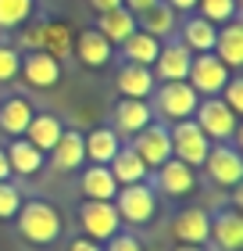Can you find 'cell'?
Here are the masks:
<instances>
[{"label":"cell","instance_id":"f35d334b","mask_svg":"<svg viewBox=\"0 0 243 251\" xmlns=\"http://www.w3.org/2000/svg\"><path fill=\"white\" fill-rule=\"evenodd\" d=\"M165 4L176 11V15H179V11H197V0H165Z\"/></svg>","mask_w":243,"mask_h":251},{"label":"cell","instance_id":"4fadbf2b","mask_svg":"<svg viewBox=\"0 0 243 251\" xmlns=\"http://www.w3.org/2000/svg\"><path fill=\"white\" fill-rule=\"evenodd\" d=\"M129 147H133V151L143 158V165H147V169H157V165H165L168 158H172L168 129H165V126H154V122H150L147 129H140V133H136L133 140H129Z\"/></svg>","mask_w":243,"mask_h":251},{"label":"cell","instance_id":"6da1fadb","mask_svg":"<svg viewBox=\"0 0 243 251\" xmlns=\"http://www.w3.org/2000/svg\"><path fill=\"white\" fill-rule=\"evenodd\" d=\"M15 219H18V233L25 237L29 244H36V248L54 244L57 237H61V230H65L61 212H57L50 201H43V198L22 201V208H18Z\"/></svg>","mask_w":243,"mask_h":251},{"label":"cell","instance_id":"603a6c76","mask_svg":"<svg viewBox=\"0 0 243 251\" xmlns=\"http://www.w3.org/2000/svg\"><path fill=\"white\" fill-rule=\"evenodd\" d=\"M61 133H65V122L57 115H50V111H36L32 122L25 126V140L36 147V151H43V154L57 144V136H61Z\"/></svg>","mask_w":243,"mask_h":251},{"label":"cell","instance_id":"52a82bcc","mask_svg":"<svg viewBox=\"0 0 243 251\" xmlns=\"http://www.w3.org/2000/svg\"><path fill=\"white\" fill-rule=\"evenodd\" d=\"M229 75H233V72H229L215 54H193L186 83L197 90V97H218V94H222V86L229 83Z\"/></svg>","mask_w":243,"mask_h":251},{"label":"cell","instance_id":"e575fe53","mask_svg":"<svg viewBox=\"0 0 243 251\" xmlns=\"http://www.w3.org/2000/svg\"><path fill=\"white\" fill-rule=\"evenodd\" d=\"M18 68H22V54L7 43H0V83H11L18 75Z\"/></svg>","mask_w":243,"mask_h":251},{"label":"cell","instance_id":"44dd1931","mask_svg":"<svg viewBox=\"0 0 243 251\" xmlns=\"http://www.w3.org/2000/svg\"><path fill=\"white\" fill-rule=\"evenodd\" d=\"M4 154H7V165H11V173L15 176H36L40 169H43V151H36L25 136H15L7 147H4Z\"/></svg>","mask_w":243,"mask_h":251},{"label":"cell","instance_id":"8992f818","mask_svg":"<svg viewBox=\"0 0 243 251\" xmlns=\"http://www.w3.org/2000/svg\"><path fill=\"white\" fill-rule=\"evenodd\" d=\"M200 169L207 173V179H211L215 187L236 190L240 179H243V154L236 151L233 144H211V151H207Z\"/></svg>","mask_w":243,"mask_h":251},{"label":"cell","instance_id":"74e56055","mask_svg":"<svg viewBox=\"0 0 243 251\" xmlns=\"http://www.w3.org/2000/svg\"><path fill=\"white\" fill-rule=\"evenodd\" d=\"M68 251H104L100 241H89V237H79V241L68 244Z\"/></svg>","mask_w":243,"mask_h":251},{"label":"cell","instance_id":"b9f144b4","mask_svg":"<svg viewBox=\"0 0 243 251\" xmlns=\"http://www.w3.org/2000/svg\"><path fill=\"white\" fill-rule=\"evenodd\" d=\"M172 251H207V248H204V244H176Z\"/></svg>","mask_w":243,"mask_h":251},{"label":"cell","instance_id":"d6a6232c","mask_svg":"<svg viewBox=\"0 0 243 251\" xmlns=\"http://www.w3.org/2000/svg\"><path fill=\"white\" fill-rule=\"evenodd\" d=\"M18 208H22V190L4 179L0 183V219H15Z\"/></svg>","mask_w":243,"mask_h":251},{"label":"cell","instance_id":"9a60e30c","mask_svg":"<svg viewBox=\"0 0 243 251\" xmlns=\"http://www.w3.org/2000/svg\"><path fill=\"white\" fill-rule=\"evenodd\" d=\"M218 251H243V215L236 208H222L211 219V233H207Z\"/></svg>","mask_w":243,"mask_h":251},{"label":"cell","instance_id":"8d00e7d4","mask_svg":"<svg viewBox=\"0 0 243 251\" xmlns=\"http://www.w3.org/2000/svg\"><path fill=\"white\" fill-rule=\"evenodd\" d=\"M154 4H157V0H122V7H125V11H129V15H133V18H140V15H143V11H150V7H154Z\"/></svg>","mask_w":243,"mask_h":251},{"label":"cell","instance_id":"ba28073f","mask_svg":"<svg viewBox=\"0 0 243 251\" xmlns=\"http://www.w3.org/2000/svg\"><path fill=\"white\" fill-rule=\"evenodd\" d=\"M79 223H83V237H89V241H108L122 230V219L111 201H83Z\"/></svg>","mask_w":243,"mask_h":251},{"label":"cell","instance_id":"5bb4252c","mask_svg":"<svg viewBox=\"0 0 243 251\" xmlns=\"http://www.w3.org/2000/svg\"><path fill=\"white\" fill-rule=\"evenodd\" d=\"M172 241L179 244H207V233H211V215L207 208H182L176 212V219H172Z\"/></svg>","mask_w":243,"mask_h":251},{"label":"cell","instance_id":"7402d4cb","mask_svg":"<svg viewBox=\"0 0 243 251\" xmlns=\"http://www.w3.org/2000/svg\"><path fill=\"white\" fill-rule=\"evenodd\" d=\"M111 54H114V47L100 36L97 29H83L75 36V58L83 61L86 68H104L111 61Z\"/></svg>","mask_w":243,"mask_h":251},{"label":"cell","instance_id":"e0dca14e","mask_svg":"<svg viewBox=\"0 0 243 251\" xmlns=\"http://www.w3.org/2000/svg\"><path fill=\"white\" fill-rule=\"evenodd\" d=\"M50 162L54 169H61V173H75V169L86 165V147H83V133L79 129H65L57 136V144L50 147Z\"/></svg>","mask_w":243,"mask_h":251},{"label":"cell","instance_id":"f546056e","mask_svg":"<svg viewBox=\"0 0 243 251\" xmlns=\"http://www.w3.org/2000/svg\"><path fill=\"white\" fill-rule=\"evenodd\" d=\"M40 50H47L50 58H68L72 54V29L65 22H43L40 25Z\"/></svg>","mask_w":243,"mask_h":251},{"label":"cell","instance_id":"f1b7e54d","mask_svg":"<svg viewBox=\"0 0 243 251\" xmlns=\"http://www.w3.org/2000/svg\"><path fill=\"white\" fill-rule=\"evenodd\" d=\"M136 29H143L150 36H157V40H168L172 32H176V11H172L165 0H157L150 11H143V15L136 18Z\"/></svg>","mask_w":243,"mask_h":251},{"label":"cell","instance_id":"4dcf8cb0","mask_svg":"<svg viewBox=\"0 0 243 251\" xmlns=\"http://www.w3.org/2000/svg\"><path fill=\"white\" fill-rule=\"evenodd\" d=\"M240 0H197V15L207 18L211 25H225V22H236Z\"/></svg>","mask_w":243,"mask_h":251},{"label":"cell","instance_id":"30bf717a","mask_svg":"<svg viewBox=\"0 0 243 251\" xmlns=\"http://www.w3.org/2000/svg\"><path fill=\"white\" fill-rule=\"evenodd\" d=\"M154 122V108H150V100H136V97H122L118 104H114V115H111V129L118 136H133L147 129V126Z\"/></svg>","mask_w":243,"mask_h":251},{"label":"cell","instance_id":"83f0119b","mask_svg":"<svg viewBox=\"0 0 243 251\" xmlns=\"http://www.w3.org/2000/svg\"><path fill=\"white\" fill-rule=\"evenodd\" d=\"M157 50H161V40L157 36H150V32H143V29H136L129 40L122 43V58L129 61V65H154V58H157Z\"/></svg>","mask_w":243,"mask_h":251},{"label":"cell","instance_id":"d590c367","mask_svg":"<svg viewBox=\"0 0 243 251\" xmlns=\"http://www.w3.org/2000/svg\"><path fill=\"white\" fill-rule=\"evenodd\" d=\"M104 251H143V244H140V237H136V233H129V230H118L114 237H108Z\"/></svg>","mask_w":243,"mask_h":251},{"label":"cell","instance_id":"ac0fdd59","mask_svg":"<svg viewBox=\"0 0 243 251\" xmlns=\"http://www.w3.org/2000/svg\"><path fill=\"white\" fill-rule=\"evenodd\" d=\"M83 147H86V165H108L122 147V136L111 126H97V129L83 133Z\"/></svg>","mask_w":243,"mask_h":251},{"label":"cell","instance_id":"484cf974","mask_svg":"<svg viewBox=\"0 0 243 251\" xmlns=\"http://www.w3.org/2000/svg\"><path fill=\"white\" fill-rule=\"evenodd\" d=\"M215 36H218V25H211V22L200 18V15H190L182 22V29H179V40L186 43L193 54H211L215 50Z\"/></svg>","mask_w":243,"mask_h":251},{"label":"cell","instance_id":"836d02e7","mask_svg":"<svg viewBox=\"0 0 243 251\" xmlns=\"http://www.w3.org/2000/svg\"><path fill=\"white\" fill-rule=\"evenodd\" d=\"M222 104L233 111V115H243V79L240 75H229V83L222 86Z\"/></svg>","mask_w":243,"mask_h":251},{"label":"cell","instance_id":"3957f363","mask_svg":"<svg viewBox=\"0 0 243 251\" xmlns=\"http://www.w3.org/2000/svg\"><path fill=\"white\" fill-rule=\"evenodd\" d=\"M168 144H172V158L186 162L190 169H200L207 151H211V140L204 136V129L197 126L193 119H182V122H172L168 129Z\"/></svg>","mask_w":243,"mask_h":251},{"label":"cell","instance_id":"7c38bea8","mask_svg":"<svg viewBox=\"0 0 243 251\" xmlns=\"http://www.w3.org/2000/svg\"><path fill=\"white\" fill-rule=\"evenodd\" d=\"M18 75L36 90H50V86L61 83V61L50 58L47 50H29V54H22Z\"/></svg>","mask_w":243,"mask_h":251},{"label":"cell","instance_id":"9c48e42d","mask_svg":"<svg viewBox=\"0 0 243 251\" xmlns=\"http://www.w3.org/2000/svg\"><path fill=\"white\" fill-rule=\"evenodd\" d=\"M190 61H193V50L182 40H161V50L150 68H157L154 72L157 83H179V79H186Z\"/></svg>","mask_w":243,"mask_h":251},{"label":"cell","instance_id":"d4e9b609","mask_svg":"<svg viewBox=\"0 0 243 251\" xmlns=\"http://www.w3.org/2000/svg\"><path fill=\"white\" fill-rule=\"evenodd\" d=\"M79 187H83L86 201H114V194H118V183L108 165H86L79 176Z\"/></svg>","mask_w":243,"mask_h":251},{"label":"cell","instance_id":"7a4b0ae2","mask_svg":"<svg viewBox=\"0 0 243 251\" xmlns=\"http://www.w3.org/2000/svg\"><path fill=\"white\" fill-rule=\"evenodd\" d=\"M111 204H114V212H118L122 223L147 226L154 219V212H157V190L150 183H125V187H118Z\"/></svg>","mask_w":243,"mask_h":251},{"label":"cell","instance_id":"4316f807","mask_svg":"<svg viewBox=\"0 0 243 251\" xmlns=\"http://www.w3.org/2000/svg\"><path fill=\"white\" fill-rule=\"evenodd\" d=\"M32 115H36V108H32L25 97H7L4 104H0V129H4L11 140H15V136H25V126L32 122Z\"/></svg>","mask_w":243,"mask_h":251},{"label":"cell","instance_id":"ab89813d","mask_svg":"<svg viewBox=\"0 0 243 251\" xmlns=\"http://www.w3.org/2000/svg\"><path fill=\"white\" fill-rule=\"evenodd\" d=\"M89 7H93V11H97V15H100V11H111V7H122V0H89Z\"/></svg>","mask_w":243,"mask_h":251},{"label":"cell","instance_id":"60d3db41","mask_svg":"<svg viewBox=\"0 0 243 251\" xmlns=\"http://www.w3.org/2000/svg\"><path fill=\"white\" fill-rule=\"evenodd\" d=\"M4 179H11V165H7V154H4V147H0V183Z\"/></svg>","mask_w":243,"mask_h":251},{"label":"cell","instance_id":"5b68a950","mask_svg":"<svg viewBox=\"0 0 243 251\" xmlns=\"http://www.w3.org/2000/svg\"><path fill=\"white\" fill-rule=\"evenodd\" d=\"M236 119L225 104H222V97H200V104H197L193 111V122L204 129V136L211 144H229L236 136Z\"/></svg>","mask_w":243,"mask_h":251},{"label":"cell","instance_id":"d6986e66","mask_svg":"<svg viewBox=\"0 0 243 251\" xmlns=\"http://www.w3.org/2000/svg\"><path fill=\"white\" fill-rule=\"evenodd\" d=\"M215 58L222 61L229 72H236L243 65V25L240 22H225V25H218V36H215Z\"/></svg>","mask_w":243,"mask_h":251},{"label":"cell","instance_id":"8fae6325","mask_svg":"<svg viewBox=\"0 0 243 251\" xmlns=\"http://www.w3.org/2000/svg\"><path fill=\"white\" fill-rule=\"evenodd\" d=\"M154 183L165 198H186V194L197 190V169H190L179 158H168L165 165L154 169Z\"/></svg>","mask_w":243,"mask_h":251},{"label":"cell","instance_id":"ffe728a7","mask_svg":"<svg viewBox=\"0 0 243 251\" xmlns=\"http://www.w3.org/2000/svg\"><path fill=\"white\" fill-rule=\"evenodd\" d=\"M93 29L111 43V47H114V43L122 47V43L136 32V18H133L125 7H111V11H100V15H97V25H93Z\"/></svg>","mask_w":243,"mask_h":251},{"label":"cell","instance_id":"1f68e13d","mask_svg":"<svg viewBox=\"0 0 243 251\" xmlns=\"http://www.w3.org/2000/svg\"><path fill=\"white\" fill-rule=\"evenodd\" d=\"M36 11V0H0V29H18L25 25Z\"/></svg>","mask_w":243,"mask_h":251},{"label":"cell","instance_id":"277c9868","mask_svg":"<svg viewBox=\"0 0 243 251\" xmlns=\"http://www.w3.org/2000/svg\"><path fill=\"white\" fill-rule=\"evenodd\" d=\"M157 97L150 108H157L161 119L168 122H182V119H193L197 104H200V97H197V90L186 83V79H179V83H157Z\"/></svg>","mask_w":243,"mask_h":251},{"label":"cell","instance_id":"cb8c5ba5","mask_svg":"<svg viewBox=\"0 0 243 251\" xmlns=\"http://www.w3.org/2000/svg\"><path fill=\"white\" fill-rule=\"evenodd\" d=\"M111 169V176H114V183L125 187V183H147V176H150V169L143 165V158L133 151V147H118V154L108 162Z\"/></svg>","mask_w":243,"mask_h":251},{"label":"cell","instance_id":"2e32d148","mask_svg":"<svg viewBox=\"0 0 243 251\" xmlns=\"http://www.w3.org/2000/svg\"><path fill=\"white\" fill-rule=\"evenodd\" d=\"M114 86H118L122 97L147 100L150 94H154L157 79H154V68H147V65H129V61H125V65L118 68V75H114Z\"/></svg>","mask_w":243,"mask_h":251}]
</instances>
